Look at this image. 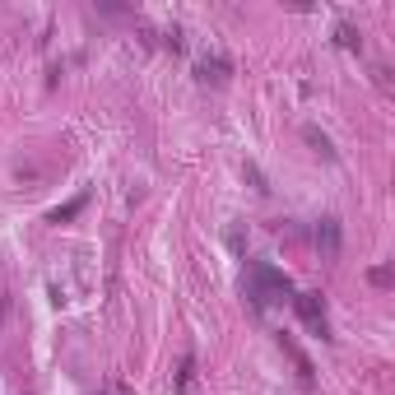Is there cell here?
Segmentation results:
<instances>
[{
    "label": "cell",
    "instance_id": "cell-1",
    "mask_svg": "<svg viewBox=\"0 0 395 395\" xmlns=\"http://www.w3.org/2000/svg\"><path fill=\"white\" fill-rule=\"evenodd\" d=\"M247 298L256 307H270V303H284V298H293V284L288 274L265 265V260H247Z\"/></svg>",
    "mask_w": 395,
    "mask_h": 395
},
{
    "label": "cell",
    "instance_id": "cell-7",
    "mask_svg": "<svg viewBox=\"0 0 395 395\" xmlns=\"http://www.w3.org/2000/svg\"><path fill=\"white\" fill-rule=\"evenodd\" d=\"M79 209H84V195H79V200H70L66 209H56V214H51V224H61V219H70V214H79Z\"/></svg>",
    "mask_w": 395,
    "mask_h": 395
},
{
    "label": "cell",
    "instance_id": "cell-3",
    "mask_svg": "<svg viewBox=\"0 0 395 395\" xmlns=\"http://www.w3.org/2000/svg\"><path fill=\"white\" fill-rule=\"evenodd\" d=\"M316 247L326 256H339V219H321L316 224Z\"/></svg>",
    "mask_w": 395,
    "mask_h": 395
},
{
    "label": "cell",
    "instance_id": "cell-4",
    "mask_svg": "<svg viewBox=\"0 0 395 395\" xmlns=\"http://www.w3.org/2000/svg\"><path fill=\"white\" fill-rule=\"evenodd\" d=\"M228 61L224 56H214V61H200V79H228Z\"/></svg>",
    "mask_w": 395,
    "mask_h": 395
},
{
    "label": "cell",
    "instance_id": "cell-6",
    "mask_svg": "<svg viewBox=\"0 0 395 395\" xmlns=\"http://www.w3.org/2000/svg\"><path fill=\"white\" fill-rule=\"evenodd\" d=\"M335 37H339V47H358V33H353L349 23H339V28H335Z\"/></svg>",
    "mask_w": 395,
    "mask_h": 395
},
{
    "label": "cell",
    "instance_id": "cell-5",
    "mask_svg": "<svg viewBox=\"0 0 395 395\" xmlns=\"http://www.w3.org/2000/svg\"><path fill=\"white\" fill-rule=\"evenodd\" d=\"M307 140H312V145H316V154H326V158H335V149H330V140L321 135V130H312V126H307Z\"/></svg>",
    "mask_w": 395,
    "mask_h": 395
},
{
    "label": "cell",
    "instance_id": "cell-2",
    "mask_svg": "<svg viewBox=\"0 0 395 395\" xmlns=\"http://www.w3.org/2000/svg\"><path fill=\"white\" fill-rule=\"evenodd\" d=\"M293 307H298V316L307 321V330H312L316 339H330V321H326V303H321V293H293Z\"/></svg>",
    "mask_w": 395,
    "mask_h": 395
}]
</instances>
